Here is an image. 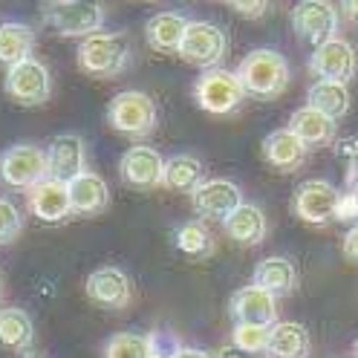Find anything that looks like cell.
Returning a JSON list of instances; mask_svg holds the SVG:
<instances>
[{
    "label": "cell",
    "instance_id": "cell-1",
    "mask_svg": "<svg viewBox=\"0 0 358 358\" xmlns=\"http://www.w3.org/2000/svg\"><path fill=\"white\" fill-rule=\"evenodd\" d=\"M237 78L245 90V96H252L257 101H272L280 99L289 81H292V73H289V61L275 52V50H255L249 52L240 64H237Z\"/></svg>",
    "mask_w": 358,
    "mask_h": 358
},
{
    "label": "cell",
    "instance_id": "cell-2",
    "mask_svg": "<svg viewBox=\"0 0 358 358\" xmlns=\"http://www.w3.org/2000/svg\"><path fill=\"white\" fill-rule=\"evenodd\" d=\"M78 66L93 78H119L133 61V47L124 32H93L76 52Z\"/></svg>",
    "mask_w": 358,
    "mask_h": 358
},
{
    "label": "cell",
    "instance_id": "cell-3",
    "mask_svg": "<svg viewBox=\"0 0 358 358\" xmlns=\"http://www.w3.org/2000/svg\"><path fill=\"white\" fill-rule=\"evenodd\" d=\"M41 20L64 38H87L101 32L104 3L101 0H43Z\"/></svg>",
    "mask_w": 358,
    "mask_h": 358
},
{
    "label": "cell",
    "instance_id": "cell-4",
    "mask_svg": "<svg viewBox=\"0 0 358 358\" xmlns=\"http://www.w3.org/2000/svg\"><path fill=\"white\" fill-rule=\"evenodd\" d=\"M107 124L127 139H148L159 124L156 101L142 90H124L107 107Z\"/></svg>",
    "mask_w": 358,
    "mask_h": 358
},
{
    "label": "cell",
    "instance_id": "cell-5",
    "mask_svg": "<svg viewBox=\"0 0 358 358\" xmlns=\"http://www.w3.org/2000/svg\"><path fill=\"white\" fill-rule=\"evenodd\" d=\"M245 90L237 78V73L226 70V66H211L194 81V101L199 110H206L211 116H229L243 104Z\"/></svg>",
    "mask_w": 358,
    "mask_h": 358
},
{
    "label": "cell",
    "instance_id": "cell-6",
    "mask_svg": "<svg viewBox=\"0 0 358 358\" xmlns=\"http://www.w3.org/2000/svg\"><path fill=\"white\" fill-rule=\"evenodd\" d=\"M47 176H50V159L47 150L38 145H12L0 153V182L9 188L29 191Z\"/></svg>",
    "mask_w": 358,
    "mask_h": 358
},
{
    "label": "cell",
    "instance_id": "cell-7",
    "mask_svg": "<svg viewBox=\"0 0 358 358\" xmlns=\"http://www.w3.org/2000/svg\"><path fill=\"white\" fill-rule=\"evenodd\" d=\"M3 90L20 107H41L52 96V78H50V70L41 61L27 58V61H17V64L6 66Z\"/></svg>",
    "mask_w": 358,
    "mask_h": 358
},
{
    "label": "cell",
    "instance_id": "cell-8",
    "mask_svg": "<svg viewBox=\"0 0 358 358\" xmlns=\"http://www.w3.org/2000/svg\"><path fill=\"white\" fill-rule=\"evenodd\" d=\"M182 61L199 66V70H211L222 58L229 55V38L217 24H208V20H191L182 47L176 52Z\"/></svg>",
    "mask_w": 358,
    "mask_h": 358
},
{
    "label": "cell",
    "instance_id": "cell-9",
    "mask_svg": "<svg viewBox=\"0 0 358 358\" xmlns=\"http://www.w3.org/2000/svg\"><path fill=\"white\" fill-rule=\"evenodd\" d=\"M338 199H341V191L332 182H327V179H306L295 191L292 211L298 220L309 222V226H327L338 214Z\"/></svg>",
    "mask_w": 358,
    "mask_h": 358
},
{
    "label": "cell",
    "instance_id": "cell-10",
    "mask_svg": "<svg viewBox=\"0 0 358 358\" xmlns=\"http://www.w3.org/2000/svg\"><path fill=\"white\" fill-rule=\"evenodd\" d=\"M355 70H358V55L352 50V43L338 38V35L318 43L315 52L309 55V73L315 78H324V81L350 84Z\"/></svg>",
    "mask_w": 358,
    "mask_h": 358
},
{
    "label": "cell",
    "instance_id": "cell-11",
    "mask_svg": "<svg viewBox=\"0 0 358 358\" xmlns=\"http://www.w3.org/2000/svg\"><path fill=\"white\" fill-rule=\"evenodd\" d=\"M292 29L298 38L318 47L338 32V6L332 0H301L292 12Z\"/></svg>",
    "mask_w": 358,
    "mask_h": 358
},
{
    "label": "cell",
    "instance_id": "cell-12",
    "mask_svg": "<svg viewBox=\"0 0 358 358\" xmlns=\"http://www.w3.org/2000/svg\"><path fill=\"white\" fill-rule=\"evenodd\" d=\"M119 176L122 182L139 191H153L165 185V159L162 153L150 148V145H133L124 150L122 162H119Z\"/></svg>",
    "mask_w": 358,
    "mask_h": 358
},
{
    "label": "cell",
    "instance_id": "cell-13",
    "mask_svg": "<svg viewBox=\"0 0 358 358\" xmlns=\"http://www.w3.org/2000/svg\"><path fill=\"white\" fill-rule=\"evenodd\" d=\"M27 208L41 222H64L73 214L70 203V182H61L55 176H47L43 182L27 191Z\"/></svg>",
    "mask_w": 358,
    "mask_h": 358
},
{
    "label": "cell",
    "instance_id": "cell-14",
    "mask_svg": "<svg viewBox=\"0 0 358 358\" xmlns=\"http://www.w3.org/2000/svg\"><path fill=\"white\" fill-rule=\"evenodd\" d=\"M84 289H87V298L99 303L101 309H124L133 298L130 278L116 266H101L96 272H90Z\"/></svg>",
    "mask_w": 358,
    "mask_h": 358
},
{
    "label": "cell",
    "instance_id": "cell-15",
    "mask_svg": "<svg viewBox=\"0 0 358 358\" xmlns=\"http://www.w3.org/2000/svg\"><path fill=\"white\" fill-rule=\"evenodd\" d=\"M194 211L206 220H226L234 208L243 206V191L229 182V179H206L194 194H191Z\"/></svg>",
    "mask_w": 358,
    "mask_h": 358
},
{
    "label": "cell",
    "instance_id": "cell-16",
    "mask_svg": "<svg viewBox=\"0 0 358 358\" xmlns=\"http://www.w3.org/2000/svg\"><path fill=\"white\" fill-rule=\"evenodd\" d=\"M229 312L237 324H266L272 327L278 321V298L272 292H266L263 286L257 283H249L237 289L231 295V303H229Z\"/></svg>",
    "mask_w": 358,
    "mask_h": 358
},
{
    "label": "cell",
    "instance_id": "cell-17",
    "mask_svg": "<svg viewBox=\"0 0 358 358\" xmlns=\"http://www.w3.org/2000/svg\"><path fill=\"white\" fill-rule=\"evenodd\" d=\"M47 159H50V176L61 179V182H73L76 176H81L87 171L84 139L78 133H61V136H55L50 142Z\"/></svg>",
    "mask_w": 358,
    "mask_h": 358
},
{
    "label": "cell",
    "instance_id": "cell-18",
    "mask_svg": "<svg viewBox=\"0 0 358 358\" xmlns=\"http://www.w3.org/2000/svg\"><path fill=\"white\" fill-rule=\"evenodd\" d=\"M306 150H309V145L289 127L268 133V136L263 139V159L280 173L298 171L306 162Z\"/></svg>",
    "mask_w": 358,
    "mask_h": 358
},
{
    "label": "cell",
    "instance_id": "cell-19",
    "mask_svg": "<svg viewBox=\"0 0 358 358\" xmlns=\"http://www.w3.org/2000/svg\"><path fill=\"white\" fill-rule=\"evenodd\" d=\"M70 203H73V214H81V217L104 214L110 206V188L99 173L84 171L70 182Z\"/></svg>",
    "mask_w": 358,
    "mask_h": 358
},
{
    "label": "cell",
    "instance_id": "cell-20",
    "mask_svg": "<svg viewBox=\"0 0 358 358\" xmlns=\"http://www.w3.org/2000/svg\"><path fill=\"white\" fill-rule=\"evenodd\" d=\"M289 130H295L309 148H327V145L335 142V136H338V124H335V119L321 113V110H315V107H309V104L292 113V119H289Z\"/></svg>",
    "mask_w": 358,
    "mask_h": 358
},
{
    "label": "cell",
    "instance_id": "cell-21",
    "mask_svg": "<svg viewBox=\"0 0 358 358\" xmlns=\"http://www.w3.org/2000/svg\"><path fill=\"white\" fill-rule=\"evenodd\" d=\"M222 229H226V237L240 243V245H260L266 240V214L260 206L243 203L240 208H234L226 220H222Z\"/></svg>",
    "mask_w": 358,
    "mask_h": 358
},
{
    "label": "cell",
    "instance_id": "cell-22",
    "mask_svg": "<svg viewBox=\"0 0 358 358\" xmlns=\"http://www.w3.org/2000/svg\"><path fill=\"white\" fill-rule=\"evenodd\" d=\"M188 24L191 20H185L179 12H156L145 24L148 47L156 52H179Z\"/></svg>",
    "mask_w": 358,
    "mask_h": 358
},
{
    "label": "cell",
    "instance_id": "cell-23",
    "mask_svg": "<svg viewBox=\"0 0 358 358\" xmlns=\"http://www.w3.org/2000/svg\"><path fill=\"white\" fill-rule=\"evenodd\" d=\"M312 347L309 329L298 321H275L268 332V358H306Z\"/></svg>",
    "mask_w": 358,
    "mask_h": 358
},
{
    "label": "cell",
    "instance_id": "cell-24",
    "mask_svg": "<svg viewBox=\"0 0 358 358\" xmlns=\"http://www.w3.org/2000/svg\"><path fill=\"white\" fill-rule=\"evenodd\" d=\"M252 283L263 286L266 292H272L275 298H283L298 286V268L289 257H266L255 266Z\"/></svg>",
    "mask_w": 358,
    "mask_h": 358
},
{
    "label": "cell",
    "instance_id": "cell-25",
    "mask_svg": "<svg viewBox=\"0 0 358 358\" xmlns=\"http://www.w3.org/2000/svg\"><path fill=\"white\" fill-rule=\"evenodd\" d=\"M32 341H35V327L27 312L17 306L0 309V350L27 352L32 347Z\"/></svg>",
    "mask_w": 358,
    "mask_h": 358
},
{
    "label": "cell",
    "instance_id": "cell-26",
    "mask_svg": "<svg viewBox=\"0 0 358 358\" xmlns=\"http://www.w3.org/2000/svg\"><path fill=\"white\" fill-rule=\"evenodd\" d=\"M206 182V165L191 153H176L165 159V188L176 194H194Z\"/></svg>",
    "mask_w": 358,
    "mask_h": 358
},
{
    "label": "cell",
    "instance_id": "cell-27",
    "mask_svg": "<svg viewBox=\"0 0 358 358\" xmlns=\"http://www.w3.org/2000/svg\"><path fill=\"white\" fill-rule=\"evenodd\" d=\"M35 43H38V35L32 27L17 24V20H3L0 24V64L12 66L17 61L32 58Z\"/></svg>",
    "mask_w": 358,
    "mask_h": 358
},
{
    "label": "cell",
    "instance_id": "cell-28",
    "mask_svg": "<svg viewBox=\"0 0 358 358\" xmlns=\"http://www.w3.org/2000/svg\"><path fill=\"white\" fill-rule=\"evenodd\" d=\"M350 101H352L350 90L341 81H324V78H318L315 84L309 87V93H306V104L321 110V113H327V116H332L335 122L350 113Z\"/></svg>",
    "mask_w": 358,
    "mask_h": 358
},
{
    "label": "cell",
    "instance_id": "cell-29",
    "mask_svg": "<svg viewBox=\"0 0 358 358\" xmlns=\"http://www.w3.org/2000/svg\"><path fill=\"white\" fill-rule=\"evenodd\" d=\"M153 341L142 332H116L104 341V358H150Z\"/></svg>",
    "mask_w": 358,
    "mask_h": 358
},
{
    "label": "cell",
    "instance_id": "cell-30",
    "mask_svg": "<svg viewBox=\"0 0 358 358\" xmlns=\"http://www.w3.org/2000/svg\"><path fill=\"white\" fill-rule=\"evenodd\" d=\"M173 243L188 257H206L211 252V234L203 222H185V226H179L173 234Z\"/></svg>",
    "mask_w": 358,
    "mask_h": 358
},
{
    "label": "cell",
    "instance_id": "cell-31",
    "mask_svg": "<svg viewBox=\"0 0 358 358\" xmlns=\"http://www.w3.org/2000/svg\"><path fill=\"white\" fill-rule=\"evenodd\" d=\"M268 332H272V327H266V324H237L231 332V344L249 352H266Z\"/></svg>",
    "mask_w": 358,
    "mask_h": 358
},
{
    "label": "cell",
    "instance_id": "cell-32",
    "mask_svg": "<svg viewBox=\"0 0 358 358\" xmlns=\"http://www.w3.org/2000/svg\"><path fill=\"white\" fill-rule=\"evenodd\" d=\"M20 229H24V217H20L17 206L0 196V245L12 243L20 234Z\"/></svg>",
    "mask_w": 358,
    "mask_h": 358
},
{
    "label": "cell",
    "instance_id": "cell-33",
    "mask_svg": "<svg viewBox=\"0 0 358 358\" xmlns=\"http://www.w3.org/2000/svg\"><path fill=\"white\" fill-rule=\"evenodd\" d=\"M229 6L243 15V17H249V20H260L266 12H268V0H229Z\"/></svg>",
    "mask_w": 358,
    "mask_h": 358
},
{
    "label": "cell",
    "instance_id": "cell-34",
    "mask_svg": "<svg viewBox=\"0 0 358 358\" xmlns=\"http://www.w3.org/2000/svg\"><path fill=\"white\" fill-rule=\"evenodd\" d=\"M341 153L347 156V162H350V171H347V185L358 182V136L355 139H347L341 145Z\"/></svg>",
    "mask_w": 358,
    "mask_h": 358
},
{
    "label": "cell",
    "instance_id": "cell-35",
    "mask_svg": "<svg viewBox=\"0 0 358 358\" xmlns=\"http://www.w3.org/2000/svg\"><path fill=\"white\" fill-rule=\"evenodd\" d=\"M355 217H358V199L352 196V191H347L338 199V214H335V220H355Z\"/></svg>",
    "mask_w": 358,
    "mask_h": 358
},
{
    "label": "cell",
    "instance_id": "cell-36",
    "mask_svg": "<svg viewBox=\"0 0 358 358\" xmlns=\"http://www.w3.org/2000/svg\"><path fill=\"white\" fill-rule=\"evenodd\" d=\"M344 255H347V260H352L358 266V226H352L344 234Z\"/></svg>",
    "mask_w": 358,
    "mask_h": 358
},
{
    "label": "cell",
    "instance_id": "cell-37",
    "mask_svg": "<svg viewBox=\"0 0 358 358\" xmlns=\"http://www.w3.org/2000/svg\"><path fill=\"white\" fill-rule=\"evenodd\" d=\"M214 358H257V352H249V350H240L237 344H229V347L217 350Z\"/></svg>",
    "mask_w": 358,
    "mask_h": 358
},
{
    "label": "cell",
    "instance_id": "cell-38",
    "mask_svg": "<svg viewBox=\"0 0 358 358\" xmlns=\"http://www.w3.org/2000/svg\"><path fill=\"white\" fill-rule=\"evenodd\" d=\"M173 358H214V355L196 350V347H179V350L173 352Z\"/></svg>",
    "mask_w": 358,
    "mask_h": 358
},
{
    "label": "cell",
    "instance_id": "cell-39",
    "mask_svg": "<svg viewBox=\"0 0 358 358\" xmlns=\"http://www.w3.org/2000/svg\"><path fill=\"white\" fill-rule=\"evenodd\" d=\"M341 9H344V15L350 20H355V24H358V0H341Z\"/></svg>",
    "mask_w": 358,
    "mask_h": 358
},
{
    "label": "cell",
    "instance_id": "cell-40",
    "mask_svg": "<svg viewBox=\"0 0 358 358\" xmlns=\"http://www.w3.org/2000/svg\"><path fill=\"white\" fill-rule=\"evenodd\" d=\"M150 358H173V355H165V352H156V350H153V355H150Z\"/></svg>",
    "mask_w": 358,
    "mask_h": 358
},
{
    "label": "cell",
    "instance_id": "cell-41",
    "mask_svg": "<svg viewBox=\"0 0 358 358\" xmlns=\"http://www.w3.org/2000/svg\"><path fill=\"white\" fill-rule=\"evenodd\" d=\"M350 191H352V196L358 199V182H352V185H350Z\"/></svg>",
    "mask_w": 358,
    "mask_h": 358
},
{
    "label": "cell",
    "instance_id": "cell-42",
    "mask_svg": "<svg viewBox=\"0 0 358 358\" xmlns=\"http://www.w3.org/2000/svg\"><path fill=\"white\" fill-rule=\"evenodd\" d=\"M355 358H358V341H355Z\"/></svg>",
    "mask_w": 358,
    "mask_h": 358
},
{
    "label": "cell",
    "instance_id": "cell-43",
    "mask_svg": "<svg viewBox=\"0 0 358 358\" xmlns=\"http://www.w3.org/2000/svg\"><path fill=\"white\" fill-rule=\"evenodd\" d=\"M27 358H35V355H27Z\"/></svg>",
    "mask_w": 358,
    "mask_h": 358
}]
</instances>
